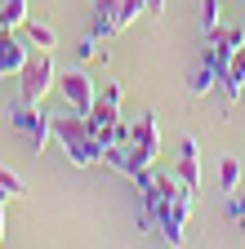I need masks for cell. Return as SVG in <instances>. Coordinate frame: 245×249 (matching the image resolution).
<instances>
[{
	"instance_id": "ffe728a7",
	"label": "cell",
	"mask_w": 245,
	"mask_h": 249,
	"mask_svg": "<svg viewBox=\"0 0 245 249\" xmlns=\"http://www.w3.org/2000/svg\"><path fill=\"white\" fill-rule=\"evenodd\" d=\"M147 14H156V18H161V14H165V0H147Z\"/></svg>"
},
{
	"instance_id": "4fadbf2b",
	"label": "cell",
	"mask_w": 245,
	"mask_h": 249,
	"mask_svg": "<svg viewBox=\"0 0 245 249\" xmlns=\"http://www.w3.org/2000/svg\"><path fill=\"white\" fill-rule=\"evenodd\" d=\"M201 27H205V36L223 27V0H201Z\"/></svg>"
},
{
	"instance_id": "e0dca14e",
	"label": "cell",
	"mask_w": 245,
	"mask_h": 249,
	"mask_svg": "<svg viewBox=\"0 0 245 249\" xmlns=\"http://www.w3.org/2000/svg\"><path fill=\"white\" fill-rule=\"evenodd\" d=\"M209 36H219V40H227L232 49H241V45H245V27H219V31H209Z\"/></svg>"
},
{
	"instance_id": "6da1fadb",
	"label": "cell",
	"mask_w": 245,
	"mask_h": 249,
	"mask_svg": "<svg viewBox=\"0 0 245 249\" xmlns=\"http://www.w3.org/2000/svg\"><path fill=\"white\" fill-rule=\"evenodd\" d=\"M49 129H54L58 142H63L67 160H72L76 169H98V165H103V142L94 138V129H89L85 116H76V111H67V116H49Z\"/></svg>"
},
{
	"instance_id": "44dd1931",
	"label": "cell",
	"mask_w": 245,
	"mask_h": 249,
	"mask_svg": "<svg viewBox=\"0 0 245 249\" xmlns=\"http://www.w3.org/2000/svg\"><path fill=\"white\" fill-rule=\"evenodd\" d=\"M0 245H5V205H0Z\"/></svg>"
},
{
	"instance_id": "30bf717a",
	"label": "cell",
	"mask_w": 245,
	"mask_h": 249,
	"mask_svg": "<svg viewBox=\"0 0 245 249\" xmlns=\"http://www.w3.org/2000/svg\"><path fill=\"white\" fill-rule=\"evenodd\" d=\"M143 14H147V0H120V9H116V31L134 27Z\"/></svg>"
},
{
	"instance_id": "2e32d148",
	"label": "cell",
	"mask_w": 245,
	"mask_h": 249,
	"mask_svg": "<svg viewBox=\"0 0 245 249\" xmlns=\"http://www.w3.org/2000/svg\"><path fill=\"white\" fill-rule=\"evenodd\" d=\"M227 218L245 227V192H227Z\"/></svg>"
},
{
	"instance_id": "5bb4252c",
	"label": "cell",
	"mask_w": 245,
	"mask_h": 249,
	"mask_svg": "<svg viewBox=\"0 0 245 249\" xmlns=\"http://www.w3.org/2000/svg\"><path fill=\"white\" fill-rule=\"evenodd\" d=\"M219 182H223V192H236V187H241V160H236V156H223Z\"/></svg>"
},
{
	"instance_id": "3957f363",
	"label": "cell",
	"mask_w": 245,
	"mask_h": 249,
	"mask_svg": "<svg viewBox=\"0 0 245 249\" xmlns=\"http://www.w3.org/2000/svg\"><path fill=\"white\" fill-rule=\"evenodd\" d=\"M9 120H14V129L27 138V151H32V156H40V151L49 147L54 129H49V111H45V107H32V103H14V107H9Z\"/></svg>"
},
{
	"instance_id": "7402d4cb",
	"label": "cell",
	"mask_w": 245,
	"mask_h": 249,
	"mask_svg": "<svg viewBox=\"0 0 245 249\" xmlns=\"http://www.w3.org/2000/svg\"><path fill=\"white\" fill-rule=\"evenodd\" d=\"M14 196H9V187H0V205H9Z\"/></svg>"
},
{
	"instance_id": "5b68a950",
	"label": "cell",
	"mask_w": 245,
	"mask_h": 249,
	"mask_svg": "<svg viewBox=\"0 0 245 249\" xmlns=\"http://www.w3.org/2000/svg\"><path fill=\"white\" fill-rule=\"evenodd\" d=\"M27 45H32V40H27L18 27H0V80L22 71V62L32 58V53H27Z\"/></svg>"
},
{
	"instance_id": "7a4b0ae2",
	"label": "cell",
	"mask_w": 245,
	"mask_h": 249,
	"mask_svg": "<svg viewBox=\"0 0 245 249\" xmlns=\"http://www.w3.org/2000/svg\"><path fill=\"white\" fill-rule=\"evenodd\" d=\"M14 80H18V103H32V107H40V103L49 98V89L58 85V67H54V53H49V49L32 53V58L22 62V71H18Z\"/></svg>"
},
{
	"instance_id": "9c48e42d",
	"label": "cell",
	"mask_w": 245,
	"mask_h": 249,
	"mask_svg": "<svg viewBox=\"0 0 245 249\" xmlns=\"http://www.w3.org/2000/svg\"><path fill=\"white\" fill-rule=\"evenodd\" d=\"M22 36L32 40L36 49H49V53H54V45H58V31H54L49 22H32V18L22 22Z\"/></svg>"
},
{
	"instance_id": "9a60e30c",
	"label": "cell",
	"mask_w": 245,
	"mask_h": 249,
	"mask_svg": "<svg viewBox=\"0 0 245 249\" xmlns=\"http://www.w3.org/2000/svg\"><path fill=\"white\" fill-rule=\"evenodd\" d=\"M0 187H9V196H14V200H22V196H27V182H22L9 165H0Z\"/></svg>"
},
{
	"instance_id": "d6986e66",
	"label": "cell",
	"mask_w": 245,
	"mask_h": 249,
	"mask_svg": "<svg viewBox=\"0 0 245 249\" xmlns=\"http://www.w3.org/2000/svg\"><path fill=\"white\" fill-rule=\"evenodd\" d=\"M98 98H107V103H116V107H120V103H125V89H120V85H107Z\"/></svg>"
},
{
	"instance_id": "8992f818",
	"label": "cell",
	"mask_w": 245,
	"mask_h": 249,
	"mask_svg": "<svg viewBox=\"0 0 245 249\" xmlns=\"http://www.w3.org/2000/svg\"><path fill=\"white\" fill-rule=\"evenodd\" d=\"M174 174H178L183 182H188V187H196V192H201V147H196V138H192V134L178 142V160H174Z\"/></svg>"
},
{
	"instance_id": "7c38bea8",
	"label": "cell",
	"mask_w": 245,
	"mask_h": 249,
	"mask_svg": "<svg viewBox=\"0 0 245 249\" xmlns=\"http://www.w3.org/2000/svg\"><path fill=\"white\" fill-rule=\"evenodd\" d=\"M209 89H219V76H214V67L201 58L196 71H192V93H209Z\"/></svg>"
},
{
	"instance_id": "8fae6325",
	"label": "cell",
	"mask_w": 245,
	"mask_h": 249,
	"mask_svg": "<svg viewBox=\"0 0 245 249\" xmlns=\"http://www.w3.org/2000/svg\"><path fill=\"white\" fill-rule=\"evenodd\" d=\"M27 22V0H0V27H22Z\"/></svg>"
},
{
	"instance_id": "ac0fdd59",
	"label": "cell",
	"mask_w": 245,
	"mask_h": 249,
	"mask_svg": "<svg viewBox=\"0 0 245 249\" xmlns=\"http://www.w3.org/2000/svg\"><path fill=\"white\" fill-rule=\"evenodd\" d=\"M76 58H80V62H89V58H98V36H85V40L76 45Z\"/></svg>"
},
{
	"instance_id": "52a82bcc",
	"label": "cell",
	"mask_w": 245,
	"mask_h": 249,
	"mask_svg": "<svg viewBox=\"0 0 245 249\" xmlns=\"http://www.w3.org/2000/svg\"><path fill=\"white\" fill-rule=\"evenodd\" d=\"M116 9H120V0H94V22H89V36H116Z\"/></svg>"
},
{
	"instance_id": "ba28073f",
	"label": "cell",
	"mask_w": 245,
	"mask_h": 249,
	"mask_svg": "<svg viewBox=\"0 0 245 249\" xmlns=\"http://www.w3.org/2000/svg\"><path fill=\"white\" fill-rule=\"evenodd\" d=\"M130 142H138V147H156V151H161V124H156V111H143V116L130 124Z\"/></svg>"
},
{
	"instance_id": "277c9868",
	"label": "cell",
	"mask_w": 245,
	"mask_h": 249,
	"mask_svg": "<svg viewBox=\"0 0 245 249\" xmlns=\"http://www.w3.org/2000/svg\"><path fill=\"white\" fill-rule=\"evenodd\" d=\"M58 93L67 98V111H76V116H89V107L98 103V85L89 80V71H85V67L58 76Z\"/></svg>"
}]
</instances>
